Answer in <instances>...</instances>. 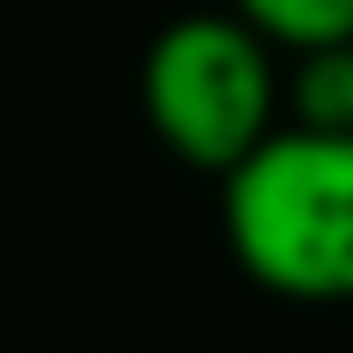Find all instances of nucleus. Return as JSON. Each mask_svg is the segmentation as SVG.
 I'll list each match as a JSON object with an SVG mask.
<instances>
[{
  "mask_svg": "<svg viewBox=\"0 0 353 353\" xmlns=\"http://www.w3.org/2000/svg\"><path fill=\"white\" fill-rule=\"evenodd\" d=\"M223 238L267 296L353 303V130L274 123L223 173Z\"/></svg>",
  "mask_w": 353,
  "mask_h": 353,
  "instance_id": "f257e3e1",
  "label": "nucleus"
},
{
  "mask_svg": "<svg viewBox=\"0 0 353 353\" xmlns=\"http://www.w3.org/2000/svg\"><path fill=\"white\" fill-rule=\"evenodd\" d=\"M137 101L152 137L195 173H231L281 123V65L274 43L231 8L181 14L152 37L137 72Z\"/></svg>",
  "mask_w": 353,
  "mask_h": 353,
  "instance_id": "f03ea898",
  "label": "nucleus"
},
{
  "mask_svg": "<svg viewBox=\"0 0 353 353\" xmlns=\"http://www.w3.org/2000/svg\"><path fill=\"white\" fill-rule=\"evenodd\" d=\"M281 123H310V130H353V37L288 51L281 72Z\"/></svg>",
  "mask_w": 353,
  "mask_h": 353,
  "instance_id": "7ed1b4c3",
  "label": "nucleus"
},
{
  "mask_svg": "<svg viewBox=\"0 0 353 353\" xmlns=\"http://www.w3.org/2000/svg\"><path fill=\"white\" fill-rule=\"evenodd\" d=\"M231 14H245L274 51H310V43L353 37V0H223Z\"/></svg>",
  "mask_w": 353,
  "mask_h": 353,
  "instance_id": "20e7f679",
  "label": "nucleus"
}]
</instances>
